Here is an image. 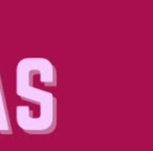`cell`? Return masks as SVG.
<instances>
[{
  "mask_svg": "<svg viewBox=\"0 0 153 151\" xmlns=\"http://www.w3.org/2000/svg\"><path fill=\"white\" fill-rule=\"evenodd\" d=\"M0 134H4V135L13 134V126H12L11 117L7 108L1 74H0Z\"/></svg>",
  "mask_w": 153,
  "mask_h": 151,
  "instance_id": "cell-2",
  "label": "cell"
},
{
  "mask_svg": "<svg viewBox=\"0 0 153 151\" xmlns=\"http://www.w3.org/2000/svg\"><path fill=\"white\" fill-rule=\"evenodd\" d=\"M57 70L46 58L20 60L16 67V94L30 105H18L17 125L28 134H49L57 126V99L46 88L56 87Z\"/></svg>",
  "mask_w": 153,
  "mask_h": 151,
  "instance_id": "cell-1",
  "label": "cell"
}]
</instances>
